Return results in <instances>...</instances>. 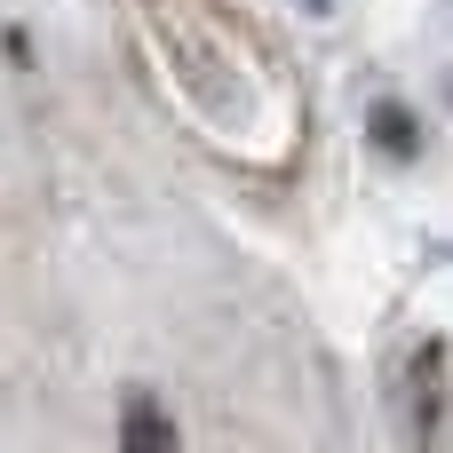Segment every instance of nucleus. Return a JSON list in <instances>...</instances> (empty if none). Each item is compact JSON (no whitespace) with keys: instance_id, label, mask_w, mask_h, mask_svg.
Wrapping results in <instances>:
<instances>
[{"instance_id":"obj_4","label":"nucleus","mask_w":453,"mask_h":453,"mask_svg":"<svg viewBox=\"0 0 453 453\" xmlns=\"http://www.w3.org/2000/svg\"><path fill=\"white\" fill-rule=\"evenodd\" d=\"M0 56H8V64H24V72L40 64V48H32V32H24V24H0Z\"/></svg>"},{"instance_id":"obj_2","label":"nucleus","mask_w":453,"mask_h":453,"mask_svg":"<svg viewBox=\"0 0 453 453\" xmlns=\"http://www.w3.org/2000/svg\"><path fill=\"white\" fill-rule=\"evenodd\" d=\"M119 453H183L175 414H167L151 390H127V398H119Z\"/></svg>"},{"instance_id":"obj_5","label":"nucleus","mask_w":453,"mask_h":453,"mask_svg":"<svg viewBox=\"0 0 453 453\" xmlns=\"http://www.w3.org/2000/svg\"><path fill=\"white\" fill-rule=\"evenodd\" d=\"M303 8H311V16H326V8H334V0H303Z\"/></svg>"},{"instance_id":"obj_3","label":"nucleus","mask_w":453,"mask_h":453,"mask_svg":"<svg viewBox=\"0 0 453 453\" xmlns=\"http://www.w3.org/2000/svg\"><path fill=\"white\" fill-rule=\"evenodd\" d=\"M366 143H374L382 159H414V151H422V119H414L398 96H382V104L366 111Z\"/></svg>"},{"instance_id":"obj_1","label":"nucleus","mask_w":453,"mask_h":453,"mask_svg":"<svg viewBox=\"0 0 453 453\" xmlns=\"http://www.w3.org/2000/svg\"><path fill=\"white\" fill-rule=\"evenodd\" d=\"M398 398H406V430H414V453H438V438H446V406H453V350L438 342V334H430V342H414Z\"/></svg>"}]
</instances>
